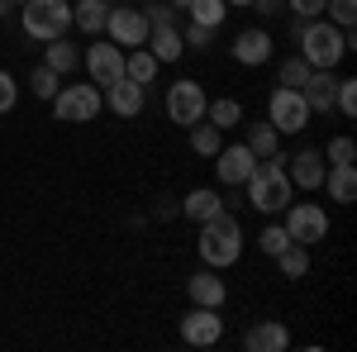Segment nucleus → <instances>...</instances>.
<instances>
[{"mask_svg": "<svg viewBox=\"0 0 357 352\" xmlns=\"http://www.w3.org/2000/svg\"><path fill=\"white\" fill-rule=\"evenodd\" d=\"M243 195H248V205H252L257 215H281V210L291 205V176H286V158H281V153L262 158V162L248 171Z\"/></svg>", "mask_w": 357, "mask_h": 352, "instance_id": "nucleus-1", "label": "nucleus"}, {"mask_svg": "<svg viewBox=\"0 0 357 352\" xmlns=\"http://www.w3.org/2000/svg\"><path fill=\"white\" fill-rule=\"evenodd\" d=\"M296 38H301V57L310 67H338L343 57L353 53V29H338L329 20H305V24H296Z\"/></svg>", "mask_w": 357, "mask_h": 352, "instance_id": "nucleus-2", "label": "nucleus"}, {"mask_svg": "<svg viewBox=\"0 0 357 352\" xmlns=\"http://www.w3.org/2000/svg\"><path fill=\"white\" fill-rule=\"evenodd\" d=\"M195 252H200L205 267H215V271L234 267V262L243 257V229H238V219L229 215V210L215 215V219H205V224H200V238H195Z\"/></svg>", "mask_w": 357, "mask_h": 352, "instance_id": "nucleus-3", "label": "nucleus"}, {"mask_svg": "<svg viewBox=\"0 0 357 352\" xmlns=\"http://www.w3.org/2000/svg\"><path fill=\"white\" fill-rule=\"evenodd\" d=\"M20 10H24V15H20L24 33H29V38H38V43L62 38V33L72 29V0H24Z\"/></svg>", "mask_w": 357, "mask_h": 352, "instance_id": "nucleus-4", "label": "nucleus"}, {"mask_svg": "<svg viewBox=\"0 0 357 352\" xmlns=\"http://www.w3.org/2000/svg\"><path fill=\"white\" fill-rule=\"evenodd\" d=\"M48 105H53V114L62 119V124H91V119H100L105 91H100L96 82H72V86H62Z\"/></svg>", "mask_w": 357, "mask_h": 352, "instance_id": "nucleus-5", "label": "nucleus"}, {"mask_svg": "<svg viewBox=\"0 0 357 352\" xmlns=\"http://www.w3.org/2000/svg\"><path fill=\"white\" fill-rule=\"evenodd\" d=\"M205 105H210V95H205V86L195 82V77H176L162 95V109L176 129H191L195 119H205Z\"/></svg>", "mask_w": 357, "mask_h": 352, "instance_id": "nucleus-6", "label": "nucleus"}, {"mask_svg": "<svg viewBox=\"0 0 357 352\" xmlns=\"http://www.w3.org/2000/svg\"><path fill=\"white\" fill-rule=\"evenodd\" d=\"M286 234H291V243H324L329 238V210L324 205H310V200H291L286 210Z\"/></svg>", "mask_w": 357, "mask_h": 352, "instance_id": "nucleus-7", "label": "nucleus"}, {"mask_svg": "<svg viewBox=\"0 0 357 352\" xmlns=\"http://www.w3.org/2000/svg\"><path fill=\"white\" fill-rule=\"evenodd\" d=\"M267 124H272L276 134H305L310 129V105H305L301 91L276 86L272 95H267Z\"/></svg>", "mask_w": 357, "mask_h": 352, "instance_id": "nucleus-8", "label": "nucleus"}, {"mask_svg": "<svg viewBox=\"0 0 357 352\" xmlns=\"http://www.w3.org/2000/svg\"><path fill=\"white\" fill-rule=\"evenodd\" d=\"M82 67L91 72V82L105 91V86H114L124 77V48L110 43V38H96L91 48H82Z\"/></svg>", "mask_w": 357, "mask_h": 352, "instance_id": "nucleus-9", "label": "nucleus"}, {"mask_svg": "<svg viewBox=\"0 0 357 352\" xmlns=\"http://www.w3.org/2000/svg\"><path fill=\"white\" fill-rule=\"evenodd\" d=\"M105 38L119 43L124 53H129V48H143V43H148V20H143V10H134V5H110Z\"/></svg>", "mask_w": 357, "mask_h": 352, "instance_id": "nucleus-10", "label": "nucleus"}, {"mask_svg": "<svg viewBox=\"0 0 357 352\" xmlns=\"http://www.w3.org/2000/svg\"><path fill=\"white\" fill-rule=\"evenodd\" d=\"M176 333H181V343H186V348H215V343L224 338V319H220V309L195 305L191 314H181Z\"/></svg>", "mask_w": 357, "mask_h": 352, "instance_id": "nucleus-11", "label": "nucleus"}, {"mask_svg": "<svg viewBox=\"0 0 357 352\" xmlns=\"http://www.w3.org/2000/svg\"><path fill=\"white\" fill-rule=\"evenodd\" d=\"M252 167H257V158H252L248 143H224L220 153H215V176H220L224 186H243Z\"/></svg>", "mask_w": 357, "mask_h": 352, "instance_id": "nucleus-12", "label": "nucleus"}, {"mask_svg": "<svg viewBox=\"0 0 357 352\" xmlns=\"http://www.w3.org/2000/svg\"><path fill=\"white\" fill-rule=\"evenodd\" d=\"M324 171H329V162H324L319 148H301V153L286 162V176H291L296 190H319L324 186Z\"/></svg>", "mask_w": 357, "mask_h": 352, "instance_id": "nucleus-13", "label": "nucleus"}, {"mask_svg": "<svg viewBox=\"0 0 357 352\" xmlns=\"http://www.w3.org/2000/svg\"><path fill=\"white\" fill-rule=\"evenodd\" d=\"M333 91H338V67H314V72L305 77V86H301L310 114H329L333 109Z\"/></svg>", "mask_w": 357, "mask_h": 352, "instance_id": "nucleus-14", "label": "nucleus"}, {"mask_svg": "<svg viewBox=\"0 0 357 352\" xmlns=\"http://www.w3.org/2000/svg\"><path fill=\"white\" fill-rule=\"evenodd\" d=\"M276 53V43H272V33L257 24V29H243L238 38H234V62H243V67H267Z\"/></svg>", "mask_w": 357, "mask_h": 352, "instance_id": "nucleus-15", "label": "nucleus"}, {"mask_svg": "<svg viewBox=\"0 0 357 352\" xmlns=\"http://www.w3.org/2000/svg\"><path fill=\"white\" fill-rule=\"evenodd\" d=\"M186 296H191V305L224 309V300H229V286L220 281V271H215V267H200L195 276H186Z\"/></svg>", "mask_w": 357, "mask_h": 352, "instance_id": "nucleus-16", "label": "nucleus"}, {"mask_svg": "<svg viewBox=\"0 0 357 352\" xmlns=\"http://www.w3.org/2000/svg\"><path fill=\"white\" fill-rule=\"evenodd\" d=\"M243 348L248 352H286L291 348V328L281 324V319H257V324H248Z\"/></svg>", "mask_w": 357, "mask_h": 352, "instance_id": "nucleus-17", "label": "nucleus"}, {"mask_svg": "<svg viewBox=\"0 0 357 352\" xmlns=\"http://www.w3.org/2000/svg\"><path fill=\"white\" fill-rule=\"evenodd\" d=\"M148 86H138V82H129V77H119L114 86H105V105L119 114V119H134V114H143V95Z\"/></svg>", "mask_w": 357, "mask_h": 352, "instance_id": "nucleus-18", "label": "nucleus"}, {"mask_svg": "<svg viewBox=\"0 0 357 352\" xmlns=\"http://www.w3.org/2000/svg\"><path fill=\"white\" fill-rule=\"evenodd\" d=\"M181 215L191 219V224H205V219L224 215V195L215 186H195V190H186V200H181Z\"/></svg>", "mask_w": 357, "mask_h": 352, "instance_id": "nucleus-19", "label": "nucleus"}, {"mask_svg": "<svg viewBox=\"0 0 357 352\" xmlns=\"http://www.w3.org/2000/svg\"><path fill=\"white\" fill-rule=\"evenodd\" d=\"M143 48L158 57V62H181V57H186V43H181V29H176V24L148 29V43H143Z\"/></svg>", "mask_w": 357, "mask_h": 352, "instance_id": "nucleus-20", "label": "nucleus"}, {"mask_svg": "<svg viewBox=\"0 0 357 352\" xmlns=\"http://www.w3.org/2000/svg\"><path fill=\"white\" fill-rule=\"evenodd\" d=\"M105 20H110V0H77L72 5V24L82 33H91V38L105 33Z\"/></svg>", "mask_w": 357, "mask_h": 352, "instance_id": "nucleus-21", "label": "nucleus"}, {"mask_svg": "<svg viewBox=\"0 0 357 352\" xmlns=\"http://www.w3.org/2000/svg\"><path fill=\"white\" fill-rule=\"evenodd\" d=\"M43 67H53L57 77H67V72L82 67V48H72L67 33H62V38H48V43H43Z\"/></svg>", "mask_w": 357, "mask_h": 352, "instance_id": "nucleus-22", "label": "nucleus"}, {"mask_svg": "<svg viewBox=\"0 0 357 352\" xmlns=\"http://www.w3.org/2000/svg\"><path fill=\"white\" fill-rule=\"evenodd\" d=\"M324 186H329V200L333 205H353L357 200V167H329L324 171Z\"/></svg>", "mask_w": 357, "mask_h": 352, "instance_id": "nucleus-23", "label": "nucleus"}, {"mask_svg": "<svg viewBox=\"0 0 357 352\" xmlns=\"http://www.w3.org/2000/svg\"><path fill=\"white\" fill-rule=\"evenodd\" d=\"M158 72H162V62L148 53V48H129V53H124V77H129V82L153 86V82H158Z\"/></svg>", "mask_w": 357, "mask_h": 352, "instance_id": "nucleus-24", "label": "nucleus"}, {"mask_svg": "<svg viewBox=\"0 0 357 352\" xmlns=\"http://www.w3.org/2000/svg\"><path fill=\"white\" fill-rule=\"evenodd\" d=\"M276 267H281L286 281H305V276H310V247L305 243H286L281 252H276Z\"/></svg>", "mask_w": 357, "mask_h": 352, "instance_id": "nucleus-25", "label": "nucleus"}, {"mask_svg": "<svg viewBox=\"0 0 357 352\" xmlns=\"http://www.w3.org/2000/svg\"><path fill=\"white\" fill-rule=\"evenodd\" d=\"M224 148V129H215L210 119H195L191 124V153L195 158H215Z\"/></svg>", "mask_w": 357, "mask_h": 352, "instance_id": "nucleus-26", "label": "nucleus"}, {"mask_svg": "<svg viewBox=\"0 0 357 352\" xmlns=\"http://www.w3.org/2000/svg\"><path fill=\"white\" fill-rule=\"evenodd\" d=\"M205 119H210L215 129H238V124H243V105H238L234 95H220V100L205 105Z\"/></svg>", "mask_w": 357, "mask_h": 352, "instance_id": "nucleus-27", "label": "nucleus"}, {"mask_svg": "<svg viewBox=\"0 0 357 352\" xmlns=\"http://www.w3.org/2000/svg\"><path fill=\"white\" fill-rule=\"evenodd\" d=\"M186 20H191V24H205V29H220L224 20H229V5H224V0H191V5H186Z\"/></svg>", "mask_w": 357, "mask_h": 352, "instance_id": "nucleus-28", "label": "nucleus"}, {"mask_svg": "<svg viewBox=\"0 0 357 352\" xmlns=\"http://www.w3.org/2000/svg\"><path fill=\"white\" fill-rule=\"evenodd\" d=\"M310 72H314V67H310L301 53H291V57H281V62H276V86H286V91H301Z\"/></svg>", "mask_w": 357, "mask_h": 352, "instance_id": "nucleus-29", "label": "nucleus"}, {"mask_svg": "<svg viewBox=\"0 0 357 352\" xmlns=\"http://www.w3.org/2000/svg\"><path fill=\"white\" fill-rule=\"evenodd\" d=\"M243 143L252 148V158H257V162H262V158H272V153H281V134H276L272 124H252Z\"/></svg>", "mask_w": 357, "mask_h": 352, "instance_id": "nucleus-30", "label": "nucleus"}, {"mask_svg": "<svg viewBox=\"0 0 357 352\" xmlns=\"http://www.w3.org/2000/svg\"><path fill=\"white\" fill-rule=\"evenodd\" d=\"M29 91H33V95H38L43 105H48V100H53L57 91H62V77H57L53 67H43V62H38V67L29 72Z\"/></svg>", "mask_w": 357, "mask_h": 352, "instance_id": "nucleus-31", "label": "nucleus"}, {"mask_svg": "<svg viewBox=\"0 0 357 352\" xmlns=\"http://www.w3.org/2000/svg\"><path fill=\"white\" fill-rule=\"evenodd\" d=\"M324 20L338 29H353L357 24V0H324Z\"/></svg>", "mask_w": 357, "mask_h": 352, "instance_id": "nucleus-32", "label": "nucleus"}, {"mask_svg": "<svg viewBox=\"0 0 357 352\" xmlns=\"http://www.w3.org/2000/svg\"><path fill=\"white\" fill-rule=\"evenodd\" d=\"M324 162H329V167H348V162H357V143H353L348 134L329 138V153H324Z\"/></svg>", "mask_w": 357, "mask_h": 352, "instance_id": "nucleus-33", "label": "nucleus"}, {"mask_svg": "<svg viewBox=\"0 0 357 352\" xmlns=\"http://www.w3.org/2000/svg\"><path fill=\"white\" fill-rule=\"evenodd\" d=\"M286 243H291V234H286V224H267V229L257 234V247H262L267 257H276V252H281Z\"/></svg>", "mask_w": 357, "mask_h": 352, "instance_id": "nucleus-34", "label": "nucleus"}, {"mask_svg": "<svg viewBox=\"0 0 357 352\" xmlns=\"http://www.w3.org/2000/svg\"><path fill=\"white\" fill-rule=\"evenodd\" d=\"M333 109H343L348 119L357 114V82H353V77H338V91H333Z\"/></svg>", "mask_w": 357, "mask_h": 352, "instance_id": "nucleus-35", "label": "nucleus"}, {"mask_svg": "<svg viewBox=\"0 0 357 352\" xmlns=\"http://www.w3.org/2000/svg\"><path fill=\"white\" fill-rule=\"evenodd\" d=\"M143 20H148V29H167V24H176V5H172V0H153V5L143 10Z\"/></svg>", "mask_w": 357, "mask_h": 352, "instance_id": "nucleus-36", "label": "nucleus"}, {"mask_svg": "<svg viewBox=\"0 0 357 352\" xmlns=\"http://www.w3.org/2000/svg\"><path fill=\"white\" fill-rule=\"evenodd\" d=\"M15 105H20V82H15V77L0 67V114H10Z\"/></svg>", "mask_w": 357, "mask_h": 352, "instance_id": "nucleus-37", "label": "nucleus"}, {"mask_svg": "<svg viewBox=\"0 0 357 352\" xmlns=\"http://www.w3.org/2000/svg\"><path fill=\"white\" fill-rule=\"evenodd\" d=\"M181 43H186V48H210V43H215V29L191 24V20H186V29H181Z\"/></svg>", "mask_w": 357, "mask_h": 352, "instance_id": "nucleus-38", "label": "nucleus"}, {"mask_svg": "<svg viewBox=\"0 0 357 352\" xmlns=\"http://www.w3.org/2000/svg\"><path fill=\"white\" fill-rule=\"evenodd\" d=\"M286 5H291L296 24H305V20H319V15H324V0H286Z\"/></svg>", "mask_w": 357, "mask_h": 352, "instance_id": "nucleus-39", "label": "nucleus"}, {"mask_svg": "<svg viewBox=\"0 0 357 352\" xmlns=\"http://www.w3.org/2000/svg\"><path fill=\"white\" fill-rule=\"evenodd\" d=\"M252 5H257L262 20H276V15H281V0H252Z\"/></svg>", "mask_w": 357, "mask_h": 352, "instance_id": "nucleus-40", "label": "nucleus"}, {"mask_svg": "<svg viewBox=\"0 0 357 352\" xmlns=\"http://www.w3.org/2000/svg\"><path fill=\"white\" fill-rule=\"evenodd\" d=\"M229 10H252V0H224Z\"/></svg>", "mask_w": 357, "mask_h": 352, "instance_id": "nucleus-41", "label": "nucleus"}, {"mask_svg": "<svg viewBox=\"0 0 357 352\" xmlns=\"http://www.w3.org/2000/svg\"><path fill=\"white\" fill-rule=\"evenodd\" d=\"M172 5H176V10H181V15H186V5H191V0H172Z\"/></svg>", "mask_w": 357, "mask_h": 352, "instance_id": "nucleus-42", "label": "nucleus"}, {"mask_svg": "<svg viewBox=\"0 0 357 352\" xmlns=\"http://www.w3.org/2000/svg\"><path fill=\"white\" fill-rule=\"evenodd\" d=\"M5 5H24V0H5Z\"/></svg>", "mask_w": 357, "mask_h": 352, "instance_id": "nucleus-43", "label": "nucleus"}]
</instances>
